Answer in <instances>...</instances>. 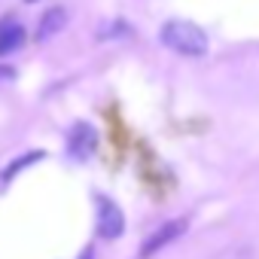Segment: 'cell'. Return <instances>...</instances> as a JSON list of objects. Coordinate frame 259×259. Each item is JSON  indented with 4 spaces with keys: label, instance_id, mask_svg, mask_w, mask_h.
<instances>
[{
    "label": "cell",
    "instance_id": "cell-2",
    "mask_svg": "<svg viewBox=\"0 0 259 259\" xmlns=\"http://www.w3.org/2000/svg\"><path fill=\"white\" fill-rule=\"evenodd\" d=\"M95 204H98V235L107 238V241L119 238L125 232V217H122L119 204L110 201V198H104V195H98Z\"/></svg>",
    "mask_w": 259,
    "mask_h": 259
},
{
    "label": "cell",
    "instance_id": "cell-7",
    "mask_svg": "<svg viewBox=\"0 0 259 259\" xmlns=\"http://www.w3.org/2000/svg\"><path fill=\"white\" fill-rule=\"evenodd\" d=\"M37 159H43V153H31V156H25L22 162H16V165H10V168L4 171V180H10L13 174H19V168H22V165H28V162H37Z\"/></svg>",
    "mask_w": 259,
    "mask_h": 259
},
{
    "label": "cell",
    "instance_id": "cell-10",
    "mask_svg": "<svg viewBox=\"0 0 259 259\" xmlns=\"http://www.w3.org/2000/svg\"><path fill=\"white\" fill-rule=\"evenodd\" d=\"M28 4H37V0H28Z\"/></svg>",
    "mask_w": 259,
    "mask_h": 259
},
{
    "label": "cell",
    "instance_id": "cell-4",
    "mask_svg": "<svg viewBox=\"0 0 259 259\" xmlns=\"http://www.w3.org/2000/svg\"><path fill=\"white\" fill-rule=\"evenodd\" d=\"M22 43H25V31H22L19 19L7 16L4 22H0V58H4V55H13Z\"/></svg>",
    "mask_w": 259,
    "mask_h": 259
},
{
    "label": "cell",
    "instance_id": "cell-5",
    "mask_svg": "<svg viewBox=\"0 0 259 259\" xmlns=\"http://www.w3.org/2000/svg\"><path fill=\"white\" fill-rule=\"evenodd\" d=\"M95 128L92 125H85V122H79V125H73V132H70V153L76 156V159H85L92 150H95Z\"/></svg>",
    "mask_w": 259,
    "mask_h": 259
},
{
    "label": "cell",
    "instance_id": "cell-9",
    "mask_svg": "<svg viewBox=\"0 0 259 259\" xmlns=\"http://www.w3.org/2000/svg\"><path fill=\"white\" fill-rule=\"evenodd\" d=\"M82 259H92V250H85V253H82Z\"/></svg>",
    "mask_w": 259,
    "mask_h": 259
},
{
    "label": "cell",
    "instance_id": "cell-6",
    "mask_svg": "<svg viewBox=\"0 0 259 259\" xmlns=\"http://www.w3.org/2000/svg\"><path fill=\"white\" fill-rule=\"evenodd\" d=\"M64 25H67V10H61V7L46 10L43 19H40V25H37V40H49V37H55Z\"/></svg>",
    "mask_w": 259,
    "mask_h": 259
},
{
    "label": "cell",
    "instance_id": "cell-1",
    "mask_svg": "<svg viewBox=\"0 0 259 259\" xmlns=\"http://www.w3.org/2000/svg\"><path fill=\"white\" fill-rule=\"evenodd\" d=\"M162 43L183 55V58H201L207 55V34L195 25V22H186V19H171L165 22L162 28Z\"/></svg>",
    "mask_w": 259,
    "mask_h": 259
},
{
    "label": "cell",
    "instance_id": "cell-3",
    "mask_svg": "<svg viewBox=\"0 0 259 259\" xmlns=\"http://www.w3.org/2000/svg\"><path fill=\"white\" fill-rule=\"evenodd\" d=\"M183 232H186V220H171V223L159 226V232H153V235L144 241V247H141V256H153V253H156V250H162L165 244L177 241Z\"/></svg>",
    "mask_w": 259,
    "mask_h": 259
},
{
    "label": "cell",
    "instance_id": "cell-8",
    "mask_svg": "<svg viewBox=\"0 0 259 259\" xmlns=\"http://www.w3.org/2000/svg\"><path fill=\"white\" fill-rule=\"evenodd\" d=\"M7 79H13V67H7V64H0V82H7Z\"/></svg>",
    "mask_w": 259,
    "mask_h": 259
}]
</instances>
